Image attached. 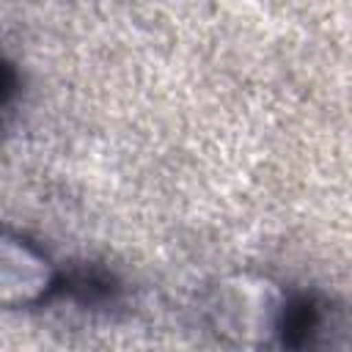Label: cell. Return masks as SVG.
<instances>
[{"label":"cell","instance_id":"cell-1","mask_svg":"<svg viewBox=\"0 0 352 352\" xmlns=\"http://www.w3.org/2000/svg\"><path fill=\"white\" fill-rule=\"evenodd\" d=\"M289 302L292 297L270 278L231 275L212 289L206 316L220 338L242 346H261L278 336L283 338Z\"/></svg>","mask_w":352,"mask_h":352},{"label":"cell","instance_id":"cell-2","mask_svg":"<svg viewBox=\"0 0 352 352\" xmlns=\"http://www.w3.org/2000/svg\"><path fill=\"white\" fill-rule=\"evenodd\" d=\"M58 283L55 264L28 239L3 234L0 242V300L8 308L41 302Z\"/></svg>","mask_w":352,"mask_h":352}]
</instances>
